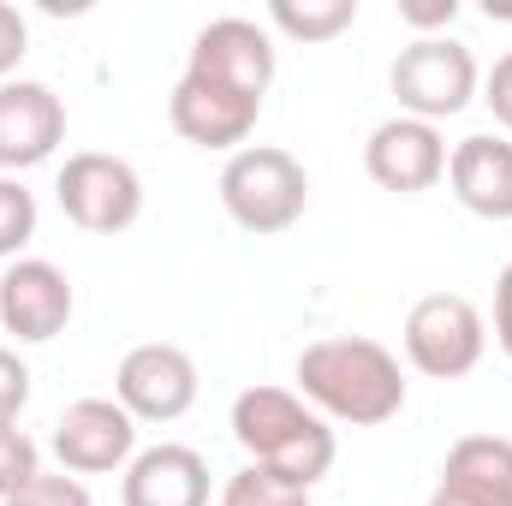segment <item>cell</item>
Segmentation results:
<instances>
[{
	"label": "cell",
	"mask_w": 512,
	"mask_h": 506,
	"mask_svg": "<svg viewBox=\"0 0 512 506\" xmlns=\"http://www.w3.org/2000/svg\"><path fill=\"white\" fill-rule=\"evenodd\" d=\"M459 18V0H399V24H411L417 36H447Z\"/></svg>",
	"instance_id": "23"
},
{
	"label": "cell",
	"mask_w": 512,
	"mask_h": 506,
	"mask_svg": "<svg viewBox=\"0 0 512 506\" xmlns=\"http://www.w3.org/2000/svg\"><path fill=\"white\" fill-rule=\"evenodd\" d=\"M387 84H393L399 114L441 126V120H453V114H465L477 102L483 72H477V54L459 36H411L399 48V60H393Z\"/></svg>",
	"instance_id": "4"
},
{
	"label": "cell",
	"mask_w": 512,
	"mask_h": 506,
	"mask_svg": "<svg viewBox=\"0 0 512 506\" xmlns=\"http://www.w3.org/2000/svg\"><path fill=\"white\" fill-rule=\"evenodd\" d=\"M364 173L393 191V197H417V191H435L447 179V143L441 126L429 120H411V114H393L370 131L364 143Z\"/></svg>",
	"instance_id": "10"
},
{
	"label": "cell",
	"mask_w": 512,
	"mask_h": 506,
	"mask_svg": "<svg viewBox=\"0 0 512 506\" xmlns=\"http://www.w3.org/2000/svg\"><path fill=\"white\" fill-rule=\"evenodd\" d=\"M36 239V191L12 173H0V262H18V251Z\"/></svg>",
	"instance_id": "18"
},
{
	"label": "cell",
	"mask_w": 512,
	"mask_h": 506,
	"mask_svg": "<svg viewBox=\"0 0 512 506\" xmlns=\"http://www.w3.org/2000/svg\"><path fill=\"white\" fill-rule=\"evenodd\" d=\"M72 310H78V292H72L60 262H48V256L6 262V274H0V328L18 346H42V340L66 334Z\"/></svg>",
	"instance_id": "9"
},
{
	"label": "cell",
	"mask_w": 512,
	"mask_h": 506,
	"mask_svg": "<svg viewBox=\"0 0 512 506\" xmlns=\"http://www.w3.org/2000/svg\"><path fill=\"white\" fill-rule=\"evenodd\" d=\"M0 506H96V501H90V489H84L78 477H66V471L48 477V471H42L30 489H18L12 501H0Z\"/></svg>",
	"instance_id": "21"
},
{
	"label": "cell",
	"mask_w": 512,
	"mask_h": 506,
	"mask_svg": "<svg viewBox=\"0 0 512 506\" xmlns=\"http://www.w3.org/2000/svg\"><path fill=\"white\" fill-rule=\"evenodd\" d=\"M495 346L512 358V262L501 268V280H495Z\"/></svg>",
	"instance_id": "26"
},
{
	"label": "cell",
	"mask_w": 512,
	"mask_h": 506,
	"mask_svg": "<svg viewBox=\"0 0 512 506\" xmlns=\"http://www.w3.org/2000/svg\"><path fill=\"white\" fill-rule=\"evenodd\" d=\"M54 459L66 477H108V471H126L137 459V417H131L120 399H72L60 417H54Z\"/></svg>",
	"instance_id": "7"
},
{
	"label": "cell",
	"mask_w": 512,
	"mask_h": 506,
	"mask_svg": "<svg viewBox=\"0 0 512 506\" xmlns=\"http://www.w3.org/2000/svg\"><path fill=\"white\" fill-rule=\"evenodd\" d=\"M483 102H489V114L512 131V54H501V60H495V72L483 78Z\"/></svg>",
	"instance_id": "25"
},
{
	"label": "cell",
	"mask_w": 512,
	"mask_h": 506,
	"mask_svg": "<svg viewBox=\"0 0 512 506\" xmlns=\"http://www.w3.org/2000/svg\"><path fill=\"white\" fill-rule=\"evenodd\" d=\"M233 441L251 453V465L316 489L334 471V429L322 411H310L292 387H245L233 399Z\"/></svg>",
	"instance_id": "2"
},
{
	"label": "cell",
	"mask_w": 512,
	"mask_h": 506,
	"mask_svg": "<svg viewBox=\"0 0 512 506\" xmlns=\"http://www.w3.org/2000/svg\"><path fill=\"white\" fill-rule=\"evenodd\" d=\"M66 143V102L36 84V78H6L0 84V173L42 167Z\"/></svg>",
	"instance_id": "13"
},
{
	"label": "cell",
	"mask_w": 512,
	"mask_h": 506,
	"mask_svg": "<svg viewBox=\"0 0 512 506\" xmlns=\"http://www.w3.org/2000/svg\"><path fill=\"white\" fill-rule=\"evenodd\" d=\"M298 399L322 411L328 423L352 429H382L405 411V370L382 340L364 334H334L298 352Z\"/></svg>",
	"instance_id": "1"
},
{
	"label": "cell",
	"mask_w": 512,
	"mask_h": 506,
	"mask_svg": "<svg viewBox=\"0 0 512 506\" xmlns=\"http://www.w3.org/2000/svg\"><path fill=\"white\" fill-rule=\"evenodd\" d=\"M221 506H310V489H298V483H286L262 465H245V471L227 477Z\"/></svg>",
	"instance_id": "19"
},
{
	"label": "cell",
	"mask_w": 512,
	"mask_h": 506,
	"mask_svg": "<svg viewBox=\"0 0 512 506\" xmlns=\"http://www.w3.org/2000/svg\"><path fill=\"white\" fill-rule=\"evenodd\" d=\"M54 197H60V215L96 239H114L137 227L143 215V179L126 155H108V149H78L66 155L60 179H54Z\"/></svg>",
	"instance_id": "6"
},
{
	"label": "cell",
	"mask_w": 512,
	"mask_h": 506,
	"mask_svg": "<svg viewBox=\"0 0 512 506\" xmlns=\"http://www.w3.org/2000/svg\"><path fill=\"white\" fill-rule=\"evenodd\" d=\"M441 489L512 506V441L507 435H465L441 459Z\"/></svg>",
	"instance_id": "16"
},
{
	"label": "cell",
	"mask_w": 512,
	"mask_h": 506,
	"mask_svg": "<svg viewBox=\"0 0 512 506\" xmlns=\"http://www.w3.org/2000/svg\"><path fill=\"white\" fill-rule=\"evenodd\" d=\"M24 405H30V364L12 346H0V423H18Z\"/></svg>",
	"instance_id": "22"
},
{
	"label": "cell",
	"mask_w": 512,
	"mask_h": 506,
	"mask_svg": "<svg viewBox=\"0 0 512 506\" xmlns=\"http://www.w3.org/2000/svg\"><path fill=\"white\" fill-rule=\"evenodd\" d=\"M36 477H42V447L18 423H0V501H12L18 489H30Z\"/></svg>",
	"instance_id": "20"
},
{
	"label": "cell",
	"mask_w": 512,
	"mask_h": 506,
	"mask_svg": "<svg viewBox=\"0 0 512 506\" xmlns=\"http://www.w3.org/2000/svg\"><path fill=\"white\" fill-rule=\"evenodd\" d=\"M268 24L292 42H334L340 30L358 24V0H274Z\"/></svg>",
	"instance_id": "17"
},
{
	"label": "cell",
	"mask_w": 512,
	"mask_h": 506,
	"mask_svg": "<svg viewBox=\"0 0 512 506\" xmlns=\"http://www.w3.org/2000/svg\"><path fill=\"white\" fill-rule=\"evenodd\" d=\"M447 185L477 221H512V137L477 131L447 149Z\"/></svg>",
	"instance_id": "15"
},
{
	"label": "cell",
	"mask_w": 512,
	"mask_h": 506,
	"mask_svg": "<svg viewBox=\"0 0 512 506\" xmlns=\"http://www.w3.org/2000/svg\"><path fill=\"white\" fill-rule=\"evenodd\" d=\"M197 358L185 346H167V340H149V346H131L114 370V399L126 405L137 423H179L191 405H197Z\"/></svg>",
	"instance_id": "8"
},
{
	"label": "cell",
	"mask_w": 512,
	"mask_h": 506,
	"mask_svg": "<svg viewBox=\"0 0 512 506\" xmlns=\"http://www.w3.org/2000/svg\"><path fill=\"white\" fill-rule=\"evenodd\" d=\"M24 54H30V24H24V12L12 0H0V84L18 72Z\"/></svg>",
	"instance_id": "24"
},
{
	"label": "cell",
	"mask_w": 512,
	"mask_h": 506,
	"mask_svg": "<svg viewBox=\"0 0 512 506\" xmlns=\"http://www.w3.org/2000/svg\"><path fill=\"white\" fill-rule=\"evenodd\" d=\"M221 203H227V215L245 233L274 239V233H286V227L304 221V209H310V173H304V161L292 149L245 143L221 167Z\"/></svg>",
	"instance_id": "3"
},
{
	"label": "cell",
	"mask_w": 512,
	"mask_h": 506,
	"mask_svg": "<svg viewBox=\"0 0 512 506\" xmlns=\"http://www.w3.org/2000/svg\"><path fill=\"white\" fill-rule=\"evenodd\" d=\"M126 506H209V459L185 441H155L126 465Z\"/></svg>",
	"instance_id": "14"
},
{
	"label": "cell",
	"mask_w": 512,
	"mask_h": 506,
	"mask_svg": "<svg viewBox=\"0 0 512 506\" xmlns=\"http://www.w3.org/2000/svg\"><path fill=\"white\" fill-rule=\"evenodd\" d=\"M167 120H173V131H179L185 143H197V149H227V155H239L245 137L256 131V120H262V102L245 96V90L215 84V78L185 72V78L173 84V96H167Z\"/></svg>",
	"instance_id": "11"
},
{
	"label": "cell",
	"mask_w": 512,
	"mask_h": 506,
	"mask_svg": "<svg viewBox=\"0 0 512 506\" xmlns=\"http://www.w3.org/2000/svg\"><path fill=\"white\" fill-rule=\"evenodd\" d=\"M185 72L197 78H215L227 90H245V96H268L274 84V36L256 24V18H209L191 42V60Z\"/></svg>",
	"instance_id": "12"
},
{
	"label": "cell",
	"mask_w": 512,
	"mask_h": 506,
	"mask_svg": "<svg viewBox=\"0 0 512 506\" xmlns=\"http://www.w3.org/2000/svg\"><path fill=\"white\" fill-rule=\"evenodd\" d=\"M429 506H495V501H477V495H459V489H441V483H435Z\"/></svg>",
	"instance_id": "27"
},
{
	"label": "cell",
	"mask_w": 512,
	"mask_h": 506,
	"mask_svg": "<svg viewBox=\"0 0 512 506\" xmlns=\"http://www.w3.org/2000/svg\"><path fill=\"white\" fill-rule=\"evenodd\" d=\"M399 340H405V364H411L417 376L459 381L483 364V352H489V322H483V310H477L465 292H429V298L411 304Z\"/></svg>",
	"instance_id": "5"
}]
</instances>
